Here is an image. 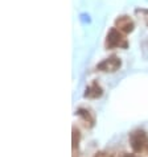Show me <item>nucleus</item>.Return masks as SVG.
<instances>
[{
  "instance_id": "nucleus-1",
  "label": "nucleus",
  "mask_w": 148,
  "mask_h": 157,
  "mask_svg": "<svg viewBox=\"0 0 148 157\" xmlns=\"http://www.w3.org/2000/svg\"><path fill=\"white\" fill-rule=\"evenodd\" d=\"M130 144L135 153L147 155L148 153V136L144 131H136L130 135Z\"/></svg>"
},
{
  "instance_id": "nucleus-2",
  "label": "nucleus",
  "mask_w": 148,
  "mask_h": 157,
  "mask_svg": "<svg viewBox=\"0 0 148 157\" xmlns=\"http://www.w3.org/2000/svg\"><path fill=\"white\" fill-rule=\"evenodd\" d=\"M127 41L126 38L122 36L116 29H111L110 33L107 34V41H106V46L107 48H127Z\"/></svg>"
},
{
  "instance_id": "nucleus-3",
  "label": "nucleus",
  "mask_w": 148,
  "mask_h": 157,
  "mask_svg": "<svg viewBox=\"0 0 148 157\" xmlns=\"http://www.w3.org/2000/svg\"><path fill=\"white\" fill-rule=\"evenodd\" d=\"M120 67V59L118 57H110L107 59H104L103 62H101L97 66L98 70L104 71V73H114Z\"/></svg>"
},
{
  "instance_id": "nucleus-4",
  "label": "nucleus",
  "mask_w": 148,
  "mask_h": 157,
  "mask_svg": "<svg viewBox=\"0 0 148 157\" xmlns=\"http://www.w3.org/2000/svg\"><path fill=\"white\" fill-rule=\"evenodd\" d=\"M103 94V90L102 87L99 86L97 82H94V83H91L88 89L85 91V98H89V99H98L101 98Z\"/></svg>"
},
{
  "instance_id": "nucleus-5",
  "label": "nucleus",
  "mask_w": 148,
  "mask_h": 157,
  "mask_svg": "<svg viewBox=\"0 0 148 157\" xmlns=\"http://www.w3.org/2000/svg\"><path fill=\"white\" fill-rule=\"evenodd\" d=\"M116 28H118L119 30H122V32L128 33V32H132L134 23L130 20V17L122 16V17H119V19L116 20Z\"/></svg>"
},
{
  "instance_id": "nucleus-6",
  "label": "nucleus",
  "mask_w": 148,
  "mask_h": 157,
  "mask_svg": "<svg viewBox=\"0 0 148 157\" xmlns=\"http://www.w3.org/2000/svg\"><path fill=\"white\" fill-rule=\"evenodd\" d=\"M77 114L80 115V116L84 117V120L86 121V123H89V124H90V127L94 124V119L91 117V115H90V112H89V111L82 110V108H81V110H78V111H77Z\"/></svg>"
},
{
  "instance_id": "nucleus-7",
  "label": "nucleus",
  "mask_w": 148,
  "mask_h": 157,
  "mask_svg": "<svg viewBox=\"0 0 148 157\" xmlns=\"http://www.w3.org/2000/svg\"><path fill=\"white\" fill-rule=\"evenodd\" d=\"M80 139H81V133L80 131L73 128V148H77L78 144H80Z\"/></svg>"
},
{
  "instance_id": "nucleus-8",
  "label": "nucleus",
  "mask_w": 148,
  "mask_h": 157,
  "mask_svg": "<svg viewBox=\"0 0 148 157\" xmlns=\"http://www.w3.org/2000/svg\"><path fill=\"white\" fill-rule=\"evenodd\" d=\"M80 21L82 24H90L91 23V17H90V15L89 13H86V12H84V13H81L80 15Z\"/></svg>"
},
{
  "instance_id": "nucleus-9",
  "label": "nucleus",
  "mask_w": 148,
  "mask_h": 157,
  "mask_svg": "<svg viewBox=\"0 0 148 157\" xmlns=\"http://www.w3.org/2000/svg\"><path fill=\"white\" fill-rule=\"evenodd\" d=\"M94 157H112V155H110V153H104V152H99V153H97Z\"/></svg>"
},
{
  "instance_id": "nucleus-10",
  "label": "nucleus",
  "mask_w": 148,
  "mask_h": 157,
  "mask_svg": "<svg viewBox=\"0 0 148 157\" xmlns=\"http://www.w3.org/2000/svg\"><path fill=\"white\" fill-rule=\"evenodd\" d=\"M124 157H135V156H132V155H126Z\"/></svg>"
}]
</instances>
